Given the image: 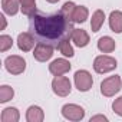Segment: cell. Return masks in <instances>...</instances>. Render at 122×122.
<instances>
[{
	"mask_svg": "<svg viewBox=\"0 0 122 122\" xmlns=\"http://www.w3.org/2000/svg\"><path fill=\"white\" fill-rule=\"evenodd\" d=\"M32 17V26L35 29V33L46 40H62L65 37H71V33L73 29H71V20L66 19L62 13L52 15V16H42V15H33Z\"/></svg>",
	"mask_w": 122,
	"mask_h": 122,
	"instance_id": "obj_1",
	"label": "cell"
},
{
	"mask_svg": "<svg viewBox=\"0 0 122 122\" xmlns=\"http://www.w3.org/2000/svg\"><path fill=\"white\" fill-rule=\"evenodd\" d=\"M121 88H122V81L118 75L109 76V78H106L101 82V93L106 98L115 96L121 91Z\"/></svg>",
	"mask_w": 122,
	"mask_h": 122,
	"instance_id": "obj_2",
	"label": "cell"
},
{
	"mask_svg": "<svg viewBox=\"0 0 122 122\" xmlns=\"http://www.w3.org/2000/svg\"><path fill=\"white\" fill-rule=\"evenodd\" d=\"M118 66L116 59L108 55H101L96 56L93 60V69L96 73H108L111 71H115Z\"/></svg>",
	"mask_w": 122,
	"mask_h": 122,
	"instance_id": "obj_3",
	"label": "cell"
},
{
	"mask_svg": "<svg viewBox=\"0 0 122 122\" xmlns=\"http://www.w3.org/2000/svg\"><path fill=\"white\" fill-rule=\"evenodd\" d=\"M5 68L12 75H22L26 71V60L17 55L7 56L5 59Z\"/></svg>",
	"mask_w": 122,
	"mask_h": 122,
	"instance_id": "obj_4",
	"label": "cell"
},
{
	"mask_svg": "<svg viewBox=\"0 0 122 122\" xmlns=\"http://www.w3.org/2000/svg\"><path fill=\"white\" fill-rule=\"evenodd\" d=\"M52 91L57 95V96H68L72 92V83L69 81V78L60 75V76H55V79L52 81Z\"/></svg>",
	"mask_w": 122,
	"mask_h": 122,
	"instance_id": "obj_5",
	"label": "cell"
},
{
	"mask_svg": "<svg viewBox=\"0 0 122 122\" xmlns=\"http://www.w3.org/2000/svg\"><path fill=\"white\" fill-rule=\"evenodd\" d=\"M73 81H75V86L79 92H88L92 85H93V79H92V75L85 71V69H81V71H76L75 72V76H73Z\"/></svg>",
	"mask_w": 122,
	"mask_h": 122,
	"instance_id": "obj_6",
	"label": "cell"
},
{
	"mask_svg": "<svg viewBox=\"0 0 122 122\" xmlns=\"http://www.w3.org/2000/svg\"><path fill=\"white\" fill-rule=\"evenodd\" d=\"M62 116L68 121H82L85 118V109L76 103H66L62 106Z\"/></svg>",
	"mask_w": 122,
	"mask_h": 122,
	"instance_id": "obj_7",
	"label": "cell"
},
{
	"mask_svg": "<svg viewBox=\"0 0 122 122\" xmlns=\"http://www.w3.org/2000/svg\"><path fill=\"white\" fill-rule=\"evenodd\" d=\"M52 56H53V46H52V45L39 42V43L35 46L33 57L37 60V62H46V60H49Z\"/></svg>",
	"mask_w": 122,
	"mask_h": 122,
	"instance_id": "obj_8",
	"label": "cell"
},
{
	"mask_svg": "<svg viewBox=\"0 0 122 122\" xmlns=\"http://www.w3.org/2000/svg\"><path fill=\"white\" fill-rule=\"evenodd\" d=\"M72 65L69 60L63 59V57H60V59H55L53 62L49 65V72L55 76H60V75H65L71 71Z\"/></svg>",
	"mask_w": 122,
	"mask_h": 122,
	"instance_id": "obj_9",
	"label": "cell"
},
{
	"mask_svg": "<svg viewBox=\"0 0 122 122\" xmlns=\"http://www.w3.org/2000/svg\"><path fill=\"white\" fill-rule=\"evenodd\" d=\"M17 46L22 52H29L35 47V37L32 33L29 32H23V33H19L17 36Z\"/></svg>",
	"mask_w": 122,
	"mask_h": 122,
	"instance_id": "obj_10",
	"label": "cell"
},
{
	"mask_svg": "<svg viewBox=\"0 0 122 122\" xmlns=\"http://www.w3.org/2000/svg\"><path fill=\"white\" fill-rule=\"evenodd\" d=\"M71 40L78 47H85L89 45V35L83 29H73L71 33Z\"/></svg>",
	"mask_w": 122,
	"mask_h": 122,
	"instance_id": "obj_11",
	"label": "cell"
},
{
	"mask_svg": "<svg viewBox=\"0 0 122 122\" xmlns=\"http://www.w3.org/2000/svg\"><path fill=\"white\" fill-rule=\"evenodd\" d=\"M45 119V112L40 106L32 105L26 111V121L27 122H42Z\"/></svg>",
	"mask_w": 122,
	"mask_h": 122,
	"instance_id": "obj_12",
	"label": "cell"
},
{
	"mask_svg": "<svg viewBox=\"0 0 122 122\" xmlns=\"http://www.w3.org/2000/svg\"><path fill=\"white\" fill-rule=\"evenodd\" d=\"M109 27L113 33H122V12L113 10L109 15Z\"/></svg>",
	"mask_w": 122,
	"mask_h": 122,
	"instance_id": "obj_13",
	"label": "cell"
},
{
	"mask_svg": "<svg viewBox=\"0 0 122 122\" xmlns=\"http://www.w3.org/2000/svg\"><path fill=\"white\" fill-rule=\"evenodd\" d=\"M115 47H116V43H115V40L111 36H102V37H99V40H98V49L102 53H111V52L115 50Z\"/></svg>",
	"mask_w": 122,
	"mask_h": 122,
	"instance_id": "obj_14",
	"label": "cell"
},
{
	"mask_svg": "<svg viewBox=\"0 0 122 122\" xmlns=\"http://www.w3.org/2000/svg\"><path fill=\"white\" fill-rule=\"evenodd\" d=\"M19 119H20V113L17 108H5L2 111V116H0L2 122H19Z\"/></svg>",
	"mask_w": 122,
	"mask_h": 122,
	"instance_id": "obj_15",
	"label": "cell"
},
{
	"mask_svg": "<svg viewBox=\"0 0 122 122\" xmlns=\"http://www.w3.org/2000/svg\"><path fill=\"white\" fill-rule=\"evenodd\" d=\"M20 0H2V9L6 15L15 16L20 9Z\"/></svg>",
	"mask_w": 122,
	"mask_h": 122,
	"instance_id": "obj_16",
	"label": "cell"
},
{
	"mask_svg": "<svg viewBox=\"0 0 122 122\" xmlns=\"http://www.w3.org/2000/svg\"><path fill=\"white\" fill-rule=\"evenodd\" d=\"M103 22H105V13L103 10H96L93 15H92V19H91V29L93 33L99 32L101 27L103 26Z\"/></svg>",
	"mask_w": 122,
	"mask_h": 122,
	"instance_id": "obj_17",
	"label": "cell"
},
{
	"mask_svg": "<svg viewBox=\"0 0 122 122\" xmlns=\"http://www.w3.org/2000/svg\"><path fill=\"white\" fill-rule=\"evenodd\" d=\"M89 17V10L85 6H76L73 15H72V23H83Z\"/></svg>",
	"mask_w": 122,
	"mask_h": 122,
	"instance_id": "obj_18",
	"label": "cell"
},
{
	"mask_svg": "<svg viewBox=\"0 0 122 122\" xmlns=\"http://www.w3.org/2000/svg\"><path fill=\"white\" fill-rule=\"evenodd\" d=\"M69 39H71V37H65V39H62V40L59 42V45H57V49L60 50V53H62L63 56H66V57H73L75 50H73V47H72Z\"/></svg>",
	"mask_w": 122,
	"mask_h": 122,
	"instance_id": "obj_19",
	"label": "cell"
},
{
	"mask_svg": "<svg viewBox=\"0 0 122 122\" xmlns=\"http://www.w3.org/2000/svg\"><path fill=\"white\" fill-rule=\"evenodd\" d=\"M20 10L26 16H33L36 13V0H20Z\"/></svg>",
	"mask_w": 122,
	"mask_h": 122,
	"instance_id": "obj_20",
	"label": "cell"
},
{
	"mask_svg": "<svg viewBox=\"0 0 122 122\" xmlns=\"http://www.w3.org/2000/svg\"><path fill=\"white\" fill-rule=\"evenodd\" d=\"M15 96V91L12 86L9 85H2L0 86V103H6L10 99H13Z\"/></svg>",
	"mask_w": 122,
	"mask_h": 122,
	"instance_id": "obj_21",
	"label": "cell"
},
{
	"mask_svg": "<svg viewBox=\"0 0 122 122\" xmlns=\"http://www.w3.org/2000/svg\"><path fill=\"white\" fill-rule=\"evenodd\" d=\"M75 9H76V5L73 3V2H66L63 6H62V9H60V13H62L66 19H72V15H73V12H75ZM72 22V20H71Z\"/></svg>",
	"mask_w": 122,
	"mask_h": 122,
	"instance_id": "obj_22",
	"label": "cell"
},
{
	"mask_svg": "<svg viewBox=\"0 0 122 122\" xmlns=\"http://www.w3.org/2000/svg\"><path fill=\"white\" fill-rule=\"evenodd\" d=\"M12 46H13L12 36H7V35H2V36H0V52H6Z\"/></svg>",
	"mask_w": 122,
	"mask_h": 122,
	"instance_id": "obj_23",
	"label": "cell"
},
{
	"mask_svg": "<svg viewBox=\"0 0 122 122\" xmlns=\"http://www.w3.org/2000/svg\"><path fill=\"white\" fill-rule=\"evenodd\" d=\"M112 109H113V112H115L116 115L122 116V96L116 98V99L112 102Z\"/></svg>",
	"mask_w": 122,
	"mask_h": 122,
	"instance_id": "obj_24",
	"label": "cell"
},
{
	"mask_svg": "<svg viewBox=\"0 0 122 122\" xmlns=\"http://www.w3.org/2000/svg\"><path fill=\"white\" fill-rule=\"evenodd\" d=\"M96 121H103V122H106L108 118H106L105 115H95V116L91 118V122H96Z\"/></svg>",
	"mask_w": 122,
	"mask_h": 122,
	"instance_id": "obj_25",
	"label": "cell"
},
{
	"mask_svg": "<svg viewBox=\"0 0 122 122\" xmlns=\"http://www.w3.org/2000/svg\"><path fill=\"white\" fill-rule=\"evenodd\" d=\"M0 22H2V26H0V30H5L6 29V17L3 16V15H0Z\"/></svg>",
	"mask_w": 122,
	"mask_h": 122,
	"instance_id": "obj_26",
	"label": "cell"
},
{
	"mask_svg": "<svg viewBox=\"0 0 122 122\" xmlns=\"http://www.w3.org/2000/svg\"><path fill=\"white\" fill-rule=\"evenodd\" d=\"M46 2H47V3H57L59 0H46Z\"/></svg>",
	"mask_w": 122,
	"mask_h": 122,
	"instance_id": "obj_27",
	"label": "cell"
}]
</instances>
